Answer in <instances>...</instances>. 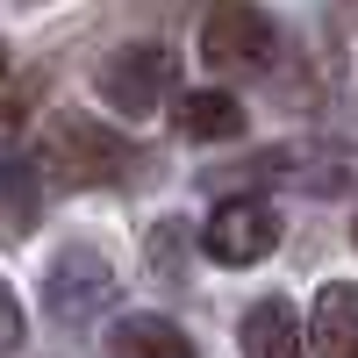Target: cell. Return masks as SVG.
Instances as JSON below:
<instances>
[{
  "mask_svg": "<svg viewBox=\"0 0 358 358\" xmlns=\"http://www.w3.org/2000/svg\"><path fill=\"white\" fill-rule=\"evenodd\" d=\"M43 158L57 165V179H72V187H108V179H122L136 165V143L122 129L94 122V115H57L50 136H43Z\"/></svg>",
  "mask_w": 358,
  "mask_h": 358,
  "instance_id": "obj_1",
  "label": "cell"
},
{
  "mask_svg": "<svg viewBox=\"0 0 358 358\" xmlns=\"http://www.w3.org/2000/svg\"><path fill=\"white\" fill-rule=\"evenodd\" d=\"M101 101L108 108H122V115H151L158 101H172V86H179V57L165 43H122V50H108L101 57Z\"/></svg>",
  "mask_w": 358,
  "mask_h": 358,
  "instance_id": "obj_2",
  "label": "cell"
},
{
  "mask_svg": "<svg viewBox=\"0 0 358 358\" xmlns=\"http://www.w3.org/2000/svg\"><path fill=\"white\" fill-rule=\"evenodd\" d=\"M201 251L215 265H258V258H273L280 251V208L258 201V194L215 201V215H208V229H201Z\"/></svg>",
  "mask_w": 358,
  "mask_h": 358,
  "instance_id": "obj_3",
  "label": "cell"
},
{
  "mask_svg": "<svg viewBox=\"0 0 358 358\" xmlns=\"http://www.w3.org/2000/svg\"><path fill=\"white\" fill-rule=\"evenodd\" d=\"M108 301H115V265H108L94 244H72V251L50 258V280H43V308H50V322L79 330V322H94Z\"/></svg>",
  "mask_w": 358,
  "mask_h": 358,
  "instance_id": "obj_4",
  "label": "cell"
},
{
  "mask_svg": "<svg viewBox=\"0 0 358 358\" xmlns=\"http://www.w3.org/2000/svg\"><path fill=\"white\" fill-rule=\"evenodd\" d=\"M273 15L265 8H244V0H229V8H215L201 22V65H215V72H265L273 65Z\"/></svg>",
  "mask_w": 358,
  "mask_h": 358,
  "instance_id": "obj_5",
  "label": "cell"
},
{
  "mask_svg": "<svg viewBox=\"0 0 358 358\" xmlns=\"http://www.w3.org/2000/svg\"><path fill=\"white\" fill-rule=\"evenodd\" d=\"M236 344H244V358H308V344H301V315H294V301H280V294H265V301L244 308Z\"/></svg>",
  "mask_w": 358,
  "mask_h": 358,
  "instance_id": "obj_6",
  "label": "cell"
},
{
  "mask_svg": "<svg viewBox=\"0 0 358 358\" xmlns=\"http://www.w3.org/2000/svg\"><path fill=\"white\" fill-rule=\"evenodd\" d=\"M308 351H315V358H358V287H351V280H330V287L315 294Z\"/></svg>",
  "mask_w": 358,
  "mask_h": 358,
  "instance_id": "obj_7",
  "label": "cell"
},
{
  "mask_svg": "<svg viewBox=\"0 0 358 358\" xmlns=\"http://www.w3.org/2000/svg\"><path fill=\"white\" fill-rule=\"evenodd\" d=\"M273 165H294L287 179L294 187H308V194H344L358 187V151L351 143H294V151H265Z\"/></svg>",
  "mask_w": 358,
  "mask_h": 358,
  "instance_id": "obj_8",
  "label": "cell"
},
{
  "mask_svg": "<svg viewBox=\"0 0 358 358\" xmlns=\"http://www.w3.org/2000/svg\"><path fill=\"white\" fill-rule=\"evenodd\" d=\"M172 129L179 136H194V143H222V136H244V101H229V94H179L172 101Z\"/></svg>",
  "mask_w": 358,
  "mask_h": 358,
  "instance_id": "obj_9",
  "label": "cell"
},
{
  "mask_svg": "<svg viewBox=\"0 0 358 358\" xmlns=\"http://www.w3.org/2000/svg\"><path fill=\"white\" fill-rule=\"evenodd\" d=\"M108 358H194V344L165 315H122L108 337Z\"/></svg>",
  "mask_w": 358,
  "mask_h": 358,
  "instance_id": "obj_10",
  "label": "cell"
},
{
  "mask_svg": "<svg viewBox=\"0 0 358 358\" xmlns=\"http://www.w3.org/2000/svg\"><path fill=\"white\" fill-rule=\"evenodd\" d=\"M151 280L165 294H187V222H158L151 229Z\"/></svg>",
  "mask_w": 358,
  "mask_h": 358,
  "instance_id": "obj_11",
  "label": "cell"
},
{
  "mask_svg": "<svg viewBox=\"0 0 358 358\" xmlns=\"http://www.w3.org/2000/svg\"><path fill=\"white\" fill-rule=\"evenodd\" d=\"M36 165H8V179H0V201H8L15 222H36V179H29Z\"/></svg>",
  "mask_w": 358,
  "mask_h": 358,
  "instance_id": "obj_12",
  "label": "cell"
},
{
  "mask_svg": "<svg viewBox=\"0 0 358 358\" xmlns=\"http://www.w3.org/2000/svg\"><path fill=\"white\" fill-rule=\"evenodd\" d=\"M22 337H29V315H22V301H15V287H0V358H15Z\"/></svg>",
  "mask_w": 358,
  "mask_h": 358,
  "instance_id": "obj_13",
  "label": "cell"
},
{
  "mask_svg": "<svg viewBox=\"0 0 358 358\" xmlns=\"http://www.w3.org/2000/svg\"><path fill=\"white\" fill-rule=\"evenodd\" d=\"M0 79H8V50H0Z\"/></svg>",
  "mask_w": 358,
  "mask_h": 358,
  "instance_id": "obj_14",
  "label": "cell"
}]
</instances>
